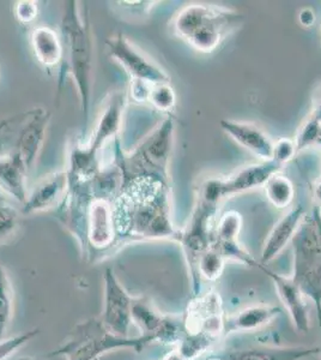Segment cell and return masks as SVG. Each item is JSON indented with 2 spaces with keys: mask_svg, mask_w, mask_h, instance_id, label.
<instances>
[{
  "mask_svg": "<svg viewBox=\"0 0 321 360\" xmlns=\"http://www.w3.org/2000/svg\"><path fill=\"white\" fill-rule=\"evenodd\" d=\"M169 181L154 176L124 179L112 202L117 236L137 240L173 239L179 229L171 221Z\"/></svg>",
  "mask_w": 321,
  "mask_h": 360,
  "instance_id": "obj_1",
  "label": "cell"
},
{
  "mask_svg": "<svg viewBox=\"0 0 321 360\" xmlns=\"http://www.w3.org/2000/svg\"><path fill=\"white\" fill-rule=\"evenodd\" d=\"M61 32L67 51V71L74 78L81 111L86 120L94 83V37L89 16H83L76 0L66 3L61 17Z\"/></svg>",
  "mask_w": 321,
  "mask_h": 360,
  "instance_id": "obj_2",
  "label": "cell"
},
{
  "mask_svg": "<svg viewBox=\"0 0 321 360\" xmlns=\"http://www.w3.org/2000/svg\"><path fill=\"white\" fill-rule=\"evenodd\" d=\"M244 16L232 8L193 3L183 6L173 20L178 37L200 53H210L235 32Z\"/></svg>",
  "mask_w": 321,
  "mask_h": 360,
  "instance_id": "obj_3",
  "label": "cell"
},
{
  "mask_svg": "<svg viewBox=\"0 0 321 360\" xmlns=\"http://www.w3.org/2000/svg\"><path fill=\"white\" fill-rule=\"evenodd\" d=\"M174 135V119L167 115L132 152L124 154L118 139L114 161L122 168L124 179L133 176H154L169 181Z\"/></svg>",
  "mask_w": 321,
  "mask_h": 360,
  "instance_id": "obj_4",
  "label": "cell"
},
{
  "mask_svg": "<svg viewBox=\"0 0 321 360\" xmlns=\"http://www.w3.org/2000/svg\"><path fill=\"white\" fill-rule=\"evenodd\" d=\"M155 342L152 336L122 338L107 329L101 319H88L78 324L53 356H64L67 360H98L105 353L119 348H133L140 352Z\"/></svg>",
  "mask_w": 321,
  "mask_h": 360,
  "instance_id": "obj_5",
  "label": "cell"
},
{
  "mask_svg": "<svg viewBox=\"0 0 321 360\" xmlns=\"http://www.w3.org/2000/svg\"><path fill=\"white\" fill-rule=\"evenodd\" d=\"M291 243V278L306 298L314 304L321 336V226L317 219L306 217Z\"/></svg>",
  "mask_w": 321,
  "mask_h": 360,
  "instance_id": "obj_6",
  "label": "cell"
},
{
  "mask_svg": "<svg viewBox=\"0 0 321 360\" xmlns=\"http://www.w3.org/2000/svg\"><path fill=\"white\" fill-rule=\"evenodd\" d=\"M110 57L126 71L131 81H142L151 86L171 83V76L152 62L125 35H112L106 40Z\"/></svg>",
  "mask_w": 321,
  "mask_h": 360,
  "instance_id": "obj_7",
  "label": "cell"
},
{
  "mask_svg": "<svg viewBox=\"0 0 321 360\" xmlns=\"http://www.w3.org/2000/svg\"><path fill=\"white\" fill-rule=\"evenodd\" d=\"M105 309L102 322L110 332L129 338L132 322L133 298L127 293L113 270L107 268L105 271Z\"/></svg>",
  "mask_w": 321,
  "mask_h": 360,
  "instance_id": "obj_8",
  "label": "cell"
},
{
  "mask_svg": "<svg viewBox=\"0 0 321 360\" xmlns=\"http://www.w3.org/2000/svg\"><path fill=\"white\" fill-rule=\"evenodd\" d=\"M126 106L127 98L125 93L115 91L108 96L89 142L83 144V147L86 148L90 156H93L94 159L101 160L100 154L102 149L106 147L107 144L113 143V141L119 139V132L122 130V118Z\"/></svg>",
  "mask_w": 321,
  "mask_h": 360,
  "instance_id": "obj_9",
  "label": "cell"
},
{
  "mask_svg": "<svg viewBox=\"0 0 321 360\" xmlns=\"http://www.w3.org/2000/svg\"><path fill=\"white\" fill-rule=\"evenodd\" d=\"M258 268L263 270L268 278L273 280L276 287L277 295L281 299L283 307L290 316L293 326L297 332L307 334L310 329V316H309L308 304L306 297L302 293L300 287L297 286L291 276L275 273L273 270L268 269V266L258 264Z\"/></svg>",
  "mask_w": 321,
  "mask_h": 360,
  "instance_id": "obj_10",
  "label": "cell"
},
{
  "mask_svg": "<svg viewBox=\"0 0 321 360\" xmlns=\"http://www.w3.org/2000/svg\"><path fill=\"white\" fill-rule=\"evenodd\" d=\"M132 322L140 329L142 335L152 336L155 341L173 344L180 336V324L163 316L147 299H133Z\"/></svg>",
  "mask_w": 321,
  "mask_h": 360,
  "instance_id": "obj_11",
  "label": "cell"
},
{
  "mask_svg": "<svg viewBox=\"0 0 321 360\" xmlns=\"http://www.w3.org/2000/svg\"><path fill=\"white\" fill-rule=\"evenodd\" d=\"M51 113L45 108H35L25 113V122L17 137L15 153L27 168H33L46 139Z\"/></svg>",
  "mask_w": 321,
  "mask_h": 360,
  "instance_id": "obj_12",
  "label": "cell"
},
{
  "mask_svg": "<svg viewBox=\"0 0 321 360\" xmlns=\"http://www.w3.org/2000/svg\"><path fill=\"white\" fill-rule=\"evenodd\" d=\"M306 217V210L301 205L289 209L288 212L276 222V225L273 226L265 239L264 246L261 250V264L266 266L280 256L285 246L293 242Z\"/></svg>",
  "mask_w": 321,
  "mask_h": 360,
  "instance_id": "obj_13",
  "label": "cell"
},
{
  "mask_svg": "<svg viewBox=\"0 0 321 360\" xmlns=\"http://www.w3.org/2000/svg\"><path fill=\"white\" fill-rule=\"evenodd\" d=\"M220 127L224 134H227L236 143L252 153L261 161L273 160V144L275 141L261 127L252 123L222 119Z\"/></svg>",
  "mask_w": 321,
  "mask_h": 360,
  "instance_id": "obj_14",
  "label": "cell"
},
{
  "mask_svg": "<svg viewBox=\"0 0 321 360\" xmlns=\"http://www.w3.org/2000/svg\"><path fill=\"white\" fill-rule=\"evenodd\" d=\"M69 190V174L66 169L52 173L40 180L28 193L23 205V214L40 213L53 208L65 198Z\"/></svg>",
  "mask_w": 321,
  "mask_h": 360,
  "instance_id": "obj_15",
  "label": "cell"
},
{
  "mask_svg": "<svg viewBox=\"0 0 321 360\" xmlns=\"http://www.w3.org/2000/svg\"><path fill=\"white\" fill-rule=\"evenodd\" d=\"M282 167L273 160L261 161L237 169L230 176L221 178L224 198L246 193L252 188L264 186L273 174L280 172Z\"/></svg>",
  "mask_w": 321,
  "mask_h": 360,
  "instance_id": "obj_16",
  "label": "cell"
},
{
  "mask_svg": "<svg viewBox=\"0 0 321 360\" xmlns=\"http://www.w3.org/2000/svg\"><path fill=\"white\" fill-rule=\"evenodd\" d=\"M117 236L112 202L94 198L90 202L86 220V239L96 249L112 245Z\"/></svg>",
  "mask_w": 321,
  "mask_h": 360,
  "instance_id": "obj_17",
  "label": "cell"
},
{
  "mask_svg": "<svg viewBox=\"0 0 321 360\" xmlns=\"http://www.w3.org/2000/svg\"><path fill=\"white\" fill-rule=\"evenodd\" d=\"M282 310L271 304H253L225 317L224 335L232 333H251L271 323L281 315Z\"/></svg>",
  "mask_w": 321,
  "mask_h": 360,
  "instance_id": "obj_18",
  "label": "cell"
},
{
  "mask_svg": "<svg viewBox=\"0 0 321 360\" xmlns=\"http://www.w3.org/2000/svg\"><path fill=\"white\" fill-rule=\"evenodd\" d=\"M28 168L16 153L0 155V193L23 205L28 197Z\"/></svg>",
  "mask_w": 321,
  "mask_h": 360,
  "instance_id": "obj_19",
  "label": "cell"
},
{
  "mask_svg": "<svg viewBox=\"0 0 321 360\" xmlns=\"http://www.w3.org/2000/svg\"><path fill=\"white\" fill-rule=\"evenodd\" d=\"M321 354V347L264 346L228 353L224 360H306Z\"/></svg>",
  "mask_w": 321,
  "mask_h": 360,
  "instance_id": "obj_20",
  "label": "cell"
},
{
  "mask_svg": "<svg viewBox=\"0 0 321 360\" xmlns=\"http://www.w3.org/2000/svg\"><path fill=\"white\" fill-rule=\"evenodd\" d=\"M30 42L37 62L45 68L57 66L64 56V46L53 29L37 27L30 35Z\"/></svg>",
  "mask_w": 321,
  "mask_h": 360,
  "instance_id": "obj_21",
  "label": "cell"
},
{
  "mask_svg": "<svg viewBox=\"0 0 321 360\" xmlns=\"http://www.w3.org/2000/svg\"><path fill=\"white\" fill-rule=\"evenodd\" d=\"M264 188L265 196L268 202L278 209L288 208L295 197V186L291 180L278 172L266 181Z\"/></svg>",
  "mask_w": 321,
  "mask_h": 360,
  "instance_id": "obj_22",
  "label": "cell"
},
{
  "mask_svg": "<svg viewBox=\"0 0 321 360\" xmlns=\"http://www.w3.org/2000/svg\"><path fill=\"white\" fill-rule=\"evenodd\" d=\"M227 259L222 256L218 250L210 246L202 254L197 263V274L200 280L204 278L209 283H215L223 274Z\"/></svg>",
  "mask_w": 321,
  "mask_h": 360,
  "instance_id": "obj_23",
  "label": "cell"
},
{
  "mask_svg": "<svg viewBox=\"0 0 321 360\" xmlns=\"http://www.w3.org/2000/svg\"><path fill=\"white\" fill-rule=\"evenodd\" d=\"M13 315V290L8 273L0 264V338L4 335Z\"/></svg>",
  "mask_w": 321,
  "mask_h": 360,
  "instance_id": "obj_24",
  "label": "cell"
},
{
  "mask_svg": "<svg viewBox=\"0 0 321 360\" xmlns=\"http://www.w3.org/2000/svg\"><path fill=\"white\" fill-rule=\"evenodd\" d=\"M242 229V217L236 210H229L218 219L216 224L215 237L212 243L239 242Z\"/></svg>",
  "mask_w": 321,
  "mask_h": 360,
  "instance_id": "obj_25",
  "label": "cell"
},
{
  "mask_svg": "<svg viewBox=\"0 0 321 360\" xmlns=\"http://www.w3.org/2000/svg\"><path fill=\"white\" fill-rule=\"evenodd\" d=\"M217 340L209 336L205 333L188 334L180 345L179 352L188 360L195 359L202 353L207 352L212 347Z\"/></svg>",
  "mask_w": 321,
  "mask_h": 360,
  "instance_id": "obj_26",
  "label": "cell"
},
{
  "mask_svg": "<svg viewBox=\"0 0 321 360\" xmlns=\"http://www.w3.org/2000/svg\"><path fill=\"white\" fill-rule=\"evenodd\" d=\"M148 103L157 111L171 113L176 105V94L171 83H161L152 86Z\"/></svg>",
  "mask_w": 321,
  "mask_h": 360,
  "instance_id": "obj_27",
  "label": "cell"
},
{
  "mask_svg": "<svg viewBox=\"0 0 321 360\" xmlns=\"http://www.w3.org/2000/svg\"><path fill=\"white\" fill-rule=\"evenodd\" d=\"M321 123L317 119L309 115L297 131L294 142L296 146L297 153L302 152L308 148H313L317 143V136L320 132Z\"/></svg>",
  "mask_w": 321,
  "mask_h": 360,
  "instance_id": "obj_28",
  "label": "cell"
},
{
  "mask_svg": "<svg viewBox=\"0 0 321 360\" xmlns=\"http://www.w3.org/2000/svg\"><path fill=\"white\" fill-rule=\"evenodd\" d=\"M18 215L13 205L6 202L0 193V242L4 240L16 229Z\"/></svg>",
  "mask_w": 321,
  "mask_h": 360,
  "instance_id": "obj_29",
  "label": "cell"
},
{
  "mask_svg": "<svg viewBox=\"0 0 321 360\" xmlns=\"http://www.w3.org/2000/svg\"><path fill=\"white\" fill-rule=\"evenodd\" d=\"M39 329H34L30 332L23 333L20 335L13 336L6 340L0 341V360L6 359L11 356L13 353L16 352L18 348L22 347L23 345L28 344L30 340L34 339L39 334Z\"/></svg>",
  "mask_w": 321,
  "mask_h": 360,
  "instance_id": "obj_30",
  "label": "cell"
},
{
  "mask_svg": "<svg viewBox=\"0 0 321 360\" xmlns=\"http://www.w3.org/2000/svg\"><path fill=\"white\" fill-rule=\"evenodd\" d=\"M296 154V146H295L294 139H280L275 141L273 160L281 167L290 162Z\"/></svg>",
  "mask_w": 321,
  "mask_h": 360,
  "instance_id": "obj_31",
  "label": "cell"
},
{
  "mask_svg": "<svg viewBox=\"0 0 321 360\" xmlns=\"http://www.w3.org/2000/svg\"><path fill=\"white\" fill-rule=\"evenodd\" d=\"M37 3L33 0H20L15 5V16L22 25H29L37 17Z\"/></svg>",
  "mask_w": 321,
  "mask_h": 360,
  "instance_id": "obj_32",
  "label": "cell"
},
{
  "mask_svg": "<svg viewBox=\"0 0 321 360\" xmlns=\"http://www.w3.org/2000/svg\"><path fill=\"white\" fill-rule=\"evenodd\" d=\"M151 88H152V86L149 84V83L142 82V81H131V98L136 101V103H148Z\"/></svg>",
  "mask_w": 321,
  "mask_h": 360,
  "instance_id": "obj_33",
  "label": "cell"
},
{
  "mask_svg": "<svg viewBox=\"0 0 321 360\" xmlns=\"http://www.w3.org/2000/svg\"><path fill=\"white\" fill-rule=\"evenodd\" d=\"M297 21L303 28H312L317 22V15L312 8H303L297 15Z\"/></svg>",
  "mask_w": 321,
  "mask_h": 360,
  "instance_id": "obj_34",
  "label": "cell"
},
{
  "mask_svg": "<svg viewBox=\"0 0 321 360\" xmlns=\"http://www.w3.org/2000/svg\"><path fill=\"white\" fill-rule=\"evenodd\" d=\"M312 117L317 119V122L321 123V94L317 96L315 103H314L313 111H312Z\"/></svg>",
  "mask_w": 321,
  "mask_h": 360,
  "instance_id": "obj_35",
  "label": "cell"
},
{
  "mask_svg": "<svg viewBox=\"0 0 321 360\" xmlns=\"http://www.w3.org/2000/svg\"><path fill=\"white\" fill-rule=\"evenodd\" d=\"M314 198H315V201L317 203H320L321 205V179L317 181L315 186H314Z\"/></svg>",
  "mask_w": 321,
  "mask_h": 360,
  "instance_id": "obj_36",
  "label": "cell"
},
{
  "mask_svg": "<svg viewBox=\"0 0 321 360\" xmlns=\"http://www.w3.org/2000/svg\"><path fill=\"white\" fill-rule=\"evenodd\" d=\"M163 360H188L185 356L179 352V351H174L171 354H168L167 358Z\"/></svg>",
  "mask_w": 321,
  "mask_h": 360,
  "instance_id": "obj_37",
  "label": "cell"
},
{
  "mask_svg": "<svg viewBox=\"0 0 321 360\" xmlns=\"http://www.w3.org/2000/svg\"><path fill=\"white\" fill-rule=\"evenodd\" d=\"M314 148H317V150H320L321 152V129L320 132H319V136H317V143H315Z\"/></svg>",
  "mask_w": 321,
  "mask_h": 360,
  "instance_id": "obj_38",
  "label": "cell"
},
{
  "mask_svg": "<svg viewBox=\"0 0 321 360\" xmlns=\"http://www.w3.org/2000/svg\"><path fill=\"white\" fill-rule=\"evenodd\" d=\"M207 360H224V358L223 359H222V358H209V359Z\"/></svg>",
  "mask_w": 321,
  "mask_h": 360,
  "instance_id": "obj_39",
  "label": "cell"
},
{
  "mask_svg": "<svg viewBox=\"0 0 321 360\" xmlns=\"http://www.w3.org/2000/svg\"><path fill=\"white\" fill-rule=\"evenodd\" d=\"M320 356H321V354H320Z\"/></svg>",
  "mask_w": 321,
  "mask_h": 360,
  "instance_id": "obj_40",
  "label": "cell"
}]
</instances>
